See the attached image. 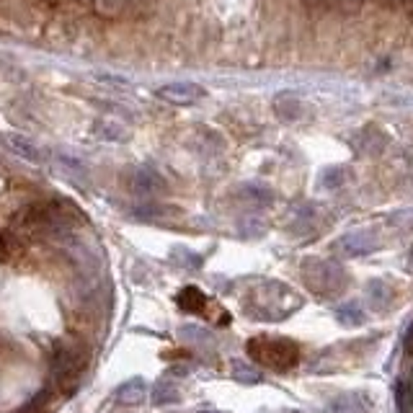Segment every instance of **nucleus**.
<instances>
[{
    "label": "nucleus",
    "mask_w": 413,
    "mask_h": 413,
    "mask_svg": "<svg viewBox=\"0 0 413 413\" xmlns=\"http://www.w3.org/2000/svg\"><path fill=\"white\" fill-rule=\"evenodd\" d=\"M248 354L269 369H292L300 362V349L289 338H271V336H256L248 341Z\"/></svg>",
    "instance_id": "f257e3e1"
},
{
    "label": "nucleus",
    "mask_w": 413,
    "mask_h": 413,
    "mask_svg": "<svg viewBox=\"0 0 413 413\" xmlns=\"http://www.w3.org/2000/svg\"><path fill=\"white\" fill-rule=\"evenodd\" d=\"M86 367V359H78L75 352H68V349H57L55 356H52V372H55V380L62 387H73L78 374L83 372Z\"/></svg>",
    "instance_id": "f03ea898"
},
{
    "label": "nucleus",
    "mask_w": 413,
    "mask_h": 413,
    "mask_svg": "<svg viewBox=\"0 0 413 413\" xmlns=\"http://www.w3.org/2000/svg\"><path fill=\"white\" fill-rule=\"evenodd\" d=\"M204 90L191 86V83H168V86H160L157 88V96L163 101H171V104H178V106H186V104H194L197 99H202Z\"/></svg>",
    "instance_id": "7ed1b4c3"
},
{
    "label": "nucleus",
    "mask_w": 413,
    "mask_h": 413,
    "mask_svg": "<svg viewBox=\"0 0 413 413\" xmlns=\"http://www.w3.org/2000/svg\"><path fill=\"white\" fill-rule=\"evenodd\" d=\"M331 408H334L336 413H367L372 408V401L359 393H352V395H341L338 401H334Z\"/></svg>",
    "instance_id": "20e7f679"
},
{
    "label": "nucleus",
    "mask_w": 413,
    "mask_h": 413,
    "mask_svg": "<svg viewBox=\"0 0 413 413\" xmlns=\"http://www.w3.org/2000/svg\"><path fill=\"white\" fill-rule=\"evenodd\" d=\"M206 302H209V300L199 292L197 287H186V289L178 295V305L184 307L186 313H204Z\"/></svg>",
    "instance_id": "39448f33"
},
{
    "label": "nucleus",
    "mask_w": 413,
    "mask_h": 413,
    "mask_svg": "<svg viewBox=\"0 0 413 413\" xmlns=\"http://www.w3.org/2000/svg\"><path fill=\"white\" fill-rule=\"evenodd\" d=\"M142 395H145V383H142L140 377L127 380L124 385H119L117 387L119 403H140V401H142Z\"/></svg>",
    "instance_id": "423d86ee"
},
{
    "label": "nucleus",
    "mask_w": 413,
    "mask_h": 413,
    "mask_svg": "<svg viewBox=\"0 0 413 413\" xmlns=\"http://www.w3.org/2000/svg\"><path fill=\"white\" fill-rule=\"evenodd\" d=\"M153 401H155V405L173 403V401H178V387L173 383H168V380H160V383L155 385V395H153Z\"/></svg>",
    "instance_id": "0eeeda50"
},
{
    "label": "nucleus",
    "mask_w": 413,
    "mask_h": 413,
    "mask_svg": "<svg viewBox=\"0 0 413 413\" xmlns=\"http://www.w3.org/2000/svg\"><path fill=\"white\" fill-rule=\"evenodd\" d=\"M10 145L19 150L23 157H29V160H39V155H41L39 148H34V145H31V142H26L23 137H13V140H10Z\"/></svg>",
    "instance_id": "6e6552de"
},
{
    "label": "nucleus",
    "mask_w": 413,
    "mask_h": 413,
    "mask_svg": "<svg viewBox=\"0 0 413 413\" xmlns=\"http://www.w3.org/2000/svg\"><path fill=\"white\" fill-rule=\"evenodd\" d=\"M233 369H236L238 380H243V383H258V380H261V374H251L253 369H251V367H246V364H240V362L233 364Z\"/></svg>",
    "instance_id": "1a4fd4ad"
},
{
    "label": "nucleus",
    "mask_w": 413,
    "mask_h": 413,
    "mask_svg": "<svg viewBox=\"0 0 413 413\" xmlns=\"http://www.w3.org/2000/svg\"><path fill=\"white\" fill-rule=\"evenodd\" d=\"M206 413H212V411H206Z\"/></svg>",
    "instance_id": "9d476101"
}]
</instances>
